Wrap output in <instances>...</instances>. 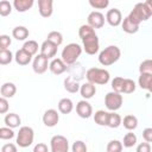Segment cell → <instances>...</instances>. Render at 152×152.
<instances>
[{
	"mask_svg": "<svg viewBox=\"0 0 152 152\" xmlns=\"http://www.w3.org/2000/svg\"><path fill=\"white\" fill-rule=\"evenodd\" d=\"M78 36L83 43V50L88 55H95L99 51L100 43H99V37L95 33V30L89 26L88 24L81 25L78 28Z\"/></svg>",
	"mask_w": 152,
	"mask_h": 152,
	"instance_id": "cell-1",
	"label": "cell"
},
{
	"mask_svg": "<svg viewBox=\"0 0 152 152\" xmlns=\"http://www.w3.org/2000/svg\"><path fill=\"white\" fill-rule=\"evenodd\" d=\"M121 51L116 45H109L99 53V62L103 66H108L119 61Z\"/></svg>",
	"mask_w": 152,
	"mask_h": 152,
	"instance_id": "cell-2",
	"label": "cell"
},
{
	"mask_svg": "<svg viewBox=\"0 0 152 152\" xmlns=\"http://www.w3.org/2000/svg\"><path fill=\"white\" fill-rule=\"evenodd\" d=\"M82 46L77 43H70L62 50V61L66 65H72L77 63L78 57L82 53Z\"/></svg>",
	"mask_w": 152,
	"mask_h": 152,
	"instance_id": "cell-3",
	"label": "cell"
},
{
	"mask_svg": "<svg viewBox=\"0 0 152 152\" xmlns=\"http://www.w3.org/2000/svg\"><path fill=\"white\" fill-rule=\"evenodd\" d=\"M86 77H87L88 82H90L93 84H106V83H108L110 75H109L108 70H106V69L90 68L87 70Z\"/></svg>",
	"mask_w": 152,
	"mask_h": 152,
	"instance_id": "cell-4",
	"label": "cell"
},
{
	"mask_svg": "<svg viewBox=\"0 0 152 152\" xmlns=\"http://www.w3.org/2000/svg\"><path fill=\"white\" fill-rule=\"evenodd\" d=\"M127 17L134 24L140 25L141 21H145L151 17V13L145 2H138V4H135V6L133 7V10L129 12V14Z\"/></svg>",
	"mask_w": 152,
	"mask_h": 152,
	"instance_id": "cell-5",
	"label": "cell"
},
{
	"mask_svg": "<svg viewBox=\"0 0 152 152\" xmlns=\"http://www.w3.org/2000/svg\"><path fill=\"white\" fill-rule=\"evenodd\" d=\"M34 139V132L30 126H21L17 133V145L19 147H28L32 145Z\"/></svg>",
	"mask_w": 152,
	"mask_h": 152,
	"instance_id": "cell-6",
	"label": "cell"
},
{
	"mask_svg": "<svg viewBox=\"0 0 152 152\" xmlns=\"http://www.w3.org/2000/svg\"><path fill=\"white\" fill-rule=\"evenodd\" d=\"M122 101H124L122 95L116 91H109L104 96V104H106L107 109H109L112 112L120 109L122 106Z\"/></svg>",
	"mask_w": 152,
	"mask_h": 152,
	"instance_id": "cell-7",
	"label": "cell"
},
{
	"mask_svg": "<svg viewBox=\"0 0 152 152\" xmlns=\"http://www.w3.org/2000/svg\"><path fill=\"white\" fill-rule=\"evenodd\" d=\"M50 151L51 152H68L69 141L64 135L56 134L50 140Z\"/></svg>",
	"mask_w": 152,
	"mask_h": 152,
	"instance_id": "cell-8",
	"label": "cell"
},
{
	"mask_svg": "<svg viewBox=\"0 0 152 152\" xmlns=\"http://www.w3.org/2000/svg\"><path fill=\"white\" fill-rule=\"evenodd\" d=\"M50 63H49V58H46L45 56H43L42 53H38L34 58H33V62H32V69L36 74L38 75H42L44 74L48 68H49Z\"/></svg>",
	"mask_w": 152,
	"mask_h": 152,
	"instance_id": "cell-9",
	"label": "cell"
},
{
	"mask_svg": "<svg viewBox=\"0 0 152 152\" xmlns=\"http://www.w3.org/2000/svg\"><path fill=\"white\" fill-rule=\"evenodd\" d=\"M88 25L91 26L94 30L95 28H101L104 25V15L99 12V11H93L89 13L88 18H87Z\"/></svg>",
	"mask_w": 152,
	"mask_h": 152,
	"instance_id": "cell-10",
	"label": "cell"
},
{
	"mask_svg": "<svg viewBox=\"0 0 152 152\" xmlns=\"http://www.w3.org/2000/svg\"><path fill=\"white\" fill-rule=\"evenodd\" d=\"M76 113L82 119H88L93 114V107L87 100H81L76 104Z\"/></svg>",
	"mask_w": 152,
	"mask_h": 152,
	"instance_id": "cell-11",
	"label": "cell"
},
{
	"mask_svg": "<svg viewBox=\"0 0 152 152\" xmlns=\"http://www.w3.org/2000/svg\"><path fill=\"white\" fill-rule=\"evenodd\" d=\"M59 121V114L56 109H48L43 114V124L46 127H55Z\"/></svg>",
	"mask_w": 152,
	"mask_h": 152,
	"instance_id": "cell-12",
	"label": "cell"
},
{
	"mask_svg": "<svg viewBox=\"0 0 152 152\" xmlns=\"http://www.w3.org/2000/svg\"><path fill=\"white\" fill-rule=\"evenodd\" d=\"M106 20L110 26H119L122 23V14L120 12V10L118 8H112L107 12L106 14Z\"/></svg>",
	"mask_w": 152,
	"mask_h": 152,
	"instance_id": "cell-13",
	"label": "cell"
},
{
	"mask_svg": "<svg viewBox=\"0 0 152 152\" xmlns=\"http://www.w3.org/2000/svg\"><path fill=\"white\" fill-rule=\"evenodd\" d=\"M53 1L52 0H38V11L39 14L44 18H49L52 15L53 8H52Z\"/></svg>",
	"mask_w": 152,
	"mask_h": 152,
	"instance_id": "cell-14",
	"label": "cell"
},
{
	"mask_svg": "<svg viewBox=\"0 0 152 152\" xmlns=\"http://www.w3.org/2000/svg\"><path fill=\"white\" fill-rule=\"evenodd\" d=\"M49 69H50V71L53 75H61V74H63V72L66 71L68 65L62 61V58H53L50 62Z\"/></svg>",
	"mask_w": 152,
	"mask_h": 152,
	"instance_id": "cell-15",
	"label": "cell"
},
{
	"mask_svg": "<svg viewBox=\"0 0 152 152\" xmlns=\"http://www.w3.org/2000/svg\"><path fill=\"white\" fill-rule=\"evenodd\" d=\"M40 53L43 56H45L46 58H52L56 56L57 53V46L55 44H52L51 42L49 40H44L43 44L40 45Z\"/></svg>",
	"mask_w": 152,
	"mask_h": 152,
	"instance_id": "cell-16",
	"label": "cell"
},
{
	"mask_svg": "<svg viewBox=\"0 0 152 152\" xmlns=\"http://www.w3.org/2000/svg\"><path fill=\"white\" fill-rule=\"evenodd\" d=\"M96 93V87L95 84L90 83V82H86L81 86L80 88V94L81 96L84 99V100H88V99H91Z\"/></svg>",
	"mask_w": 152,
	"mask_h": 152,
	"instance_id": "cell-17",
	"label": "cell"
},
{
	"mask_svg": "<svg viewBox=\"0 0 152 152\" xmlns=\"http://www.w3.org/2000/svg\"><path fill=\"white\" fill-rule=\"evenodd\" d=\"M14 59L17 62V64L19 65H27L31 61H32V55H30L27 51H25L23 48L19 49L15 55H14Z\"/></svg>",
	"mask_w": 152,
	"mask_h": 152,
	"instance_id": "cell-18",
	"label": "cell"
},
{
	"mask_svg": "<svg viewBox=\"0 0 152 152\" xmlns=\"http://www.w3.org/2000/svg\"><path fill=\"white\" fill-rule=\"evenodd\" d=\"M17 93V87L13 82H6L1 86L0 88V94H1V97H5V99H11Z\"/></svg>",
	"mask_w": 152,
	"mask_h": 152,
	"instance_id": "cell-19",
	"label": "cell"
},
{
	"mask_svg": "<svg viewBox=\"0 0 152 152\" xmlns=\"http://www.w3.org/2000/svg\"><path fill=\"white\" fill-rule=\"evenodd\" d=\"M5 124L7 127L10 128H15V127H19L20 124H21V119L18 114L15 113H8L5 115V119H4Z\"/></svg>",
	"mask_w": 152,
	"mask_h": 152,
	"instance_id": "cell-20",
	"label": "cell"
},
{
	"mask_svg": "<svg viewBox=\"0 0 152 152\" xmlns=\"http://www.w3.org/2000/svg\"><path fill=\"white\" fill-rule=\"evenodd\" d=\"M121 27H122V31L126 32V33H129V34H133V33H137L139 31V25L134 24L128 17L124 18L122 23H121Z\"/></svg>",
	"mask_w": 152,
	"mask_h": 152,
	"instance_id": "cell-21",
	"label": "cell"
},
{
	"mask_svg": "<svg viewBox=\"0 0 152 152\" xmlns=\"http://www.w3.org/2000/svg\"><path fill=\"white\" fill-rule=\"evenodd\" d=\"M139 87L141 89H146L150 93H152V75L148 74H140L139 80H138Z\"/></svg>",
	"mask_w": 152,
	"mask_h": 152,
	"instance_id": "cell-22",
	"label": "cell"
},
{
	"mask_svg": "<svg viewBox=\"0 0 152 152\" xmlns=\"http://www.w3.org/2000/svg\"><path fill=\"white\" fill-rule=\"evenodd\" d=\"M74 109V103L68 97H64V99H61L59 102H58V110L62 113V114H69L71 113Z\"/></svg>",
	"mask_w": 152,
	"mask_h": 152,
	"instance_id": "cell-23",
	"label": "cell"
},
{
	"mask_svg": "<svg viewBox=\"0 0 152 152\" xmlns=\"http://www.w3.org/2000/svg\"><path fill=\"white\" fill-rule=\"evenodd\" d=\"M80 88H81V86L78 84V82L72 80L70 76H66L64 78V89L66 91H69L71 94H75L77 91H80Z\"/></svg>",
	"mask_w": 152,
	"mask_h": 152,
	"instance_id": "cell-24",
	"label": "cell"
},
{
	"mask_svg": "<svg viewBox=\"0 0 152 152\" xmlns=\"http://www.w3.org/2000/svg\"><path fill=\"white\" fill-rule=\"evenodd\" d=\"M33 0H14L13 1V7L18 12H26L33 6Z\"/></svg>",
	"mask_w": 152,
	"mask_h": 152,
	"instance_id": "cell-25",
	"label": "cell"
},
{
	"mask_svg": "<svg viewBox=\"0 0 152 152\" xmlns=\"http://www.w3.org/2000/svg\"><path fill=\"white\" fill-rule=\"evenodd\" d=\"M28 34H30L28 28H26L25 26H15L12 30V36L17 40H25L28 37Z\"/></svg>",
	"mask_w": 152,
	"mask_h": 152,
	"instance_id": "cell-26",
	"label": "cell"
},
{
	"mask_svg": "<svg viewBox=\"0 0 152 152\" xmlns=\"http://www.w3.org/2000/svg\"><path fill=\"white\" fill-rule=\"evenodd\" d=\"M122 125L127 131H133L138 127V119H137V116H134L132 114H128L124 118Z\"/></svg>",
	"mask_w": 152,
	"mask_h": 152,
	"instance_id": "cell-27",
	"label": "cell"
},
{
	"mask_svg": "<svg viewBox=\"0 0 152 152\" xmlns=\"http://www.w3.org/2000/svg\"><path fill=\"white\" fill-rule=\"evenodd\" d=\"M108 115H109V113L106 112V110H102V109L95 112V114H94L95 124H97L100 126H107V124H108Z\"/></svg>",
	"mask_w": 152,
	"mask_h": 152,
	"instance_id": "cell-28",
	"label": "cell"
},
{
	"mask_svg": "<svg viewBox=\"0 0 152 152\" xmlns=\"http://www.w3.org/2000/svg\"><path fill=\"white\" fill-rule=\"evenodd\" d=\"M121 122H122V119H121V116L118 113H115V112H110L109 113V115H108V124H107L108 127L116 128V127H119L121 125Z\"/></svg>",
	"mask_w": 152,
	"mask_h": 152,
	"instance_id": "cell-29",
	"label": "cell"
},
{
	"mask_svg": "<svg viewBox=\"0 0 152 152\" xmlns=\"http://www.w3.org/2000/svg\"><path fill=\"white\" fill-rule=\"evenodd\" d=\"M46 40L51 42V43L55 44L56 46H59V45L63 43V36H62V33L58 32V31H51V32H49V34H48V37H46Z\"/></svg>",
	"mask_w": 152,
	"mask_h": 152,
	"instance_id": "cell-30",
	"label": "cell"
},
{
	"mask_svg": "<svg viewBox=\"0 0 152 152\" xmlns=\"http://www.w3.org/2000/svg\"><path fill=\"white\" fill-rule=\"evenodd\" d=\"M23 49L25 51H27L30 55L34 56L38 52V49H40V48L38 46V43L36 40H26L24 43V45H23Z\"/></svg>",
	"mask_w": 152,
	"mask_h": 152,
	"instance_id": "cell-31",
	"label": "cell"
},
{
	"mask_svg": "<svg viewBox=\"0 0 152 152\" xmlns=\"http://www.w3.org/2000/svg\"><path fill=\"white\" fill-rule=\"evenodd\" d=\"M137 144V135L133 133V132H128L125 134L124 137V141H122V145L127 148L129 147H133L134 145Z\"/></svg>",
	"mask_w": 152,
	"mask_h": 152,
	"instance_id": "cell-32",
	"label": "cell"
},
{
	"mask_svg": "<svg viewBox=\"0 0 152 152\" xmlns=\"http://www.w3.org/2000/svg\"><path fill=\"white\" fill-rule=\"evenodd\" d=\"M13 59V53L11 52V50H0V64L1 65H6L10 64Z\"/></svg>",
	"mask_w": 152,
	"mask_h": 152,
	"instance_id": "cell-33",
	"label": "cell"
},
{
	"mask_svg": "<svg viewBox=\"0 0 152 152\" xmlns=\"http://www.w3.org/2000/svg\"><path fill=\"white\" fill-rule=\"evenodd\" d=\"M122 142L114 139V140H110L108 144H107V150L106 152H121L122 151Z\"/></svg>",
	"mask_w": 152,
	"mask_h": 152,
	"instance_id": "cell-34",
	"label": "cell"
},
{
	"mask_svg": "<svg viewBox=\"0 0 152 152\" xmlns=\"http://www.w3.org/2000/svg\"><path fill=\"white\" fill-rule=\"evenodd\" d=\"M124 82H125V78L124 77H114L112 80V88H113V91H116V93H122L124 90Z\"/></svg>",
	"mask_w": 152,
	"mask_h": 152,
	"instance_id": "cell-35",
	"label": "cell"
},
{
	"mask_svg": "<svg viewBox=\"0 0 152 152\" xmlns=\"http://www.w3.org/2000/svg\"><path fill=\"white\" fill-rule=\"evenodd\" d=\"M139 72L140 74H148L152 75V59H145L139 65Z\"/></svg>",
	"mask_w": 152,
	"mask_h": 152,
	"instance_id": "cell-36",
	"label": "cell"
},
{
	"mask_svg": "<svg viewBox=\"0 0 152 152\" xmlns=\"http://www.w3.org/2000/svg\"><path fill=\"white\" fill-rule=\"evenodd\" d=\"M11 12H12V4L7 0L0 1V15L6 17V15L11 14Z\"/></svg>",
	"mask_w": 152,
	"mask_h": 152,
	"instance_id": "cell-37",
	"label": "cell"
},
{
	"mask_svg": "<svg viewBox=\"0 0 152 152\" xmlns=\"http://www.w3.org/2000/svg\"><path fill=\"white\" fill-rule=\"evenodd\" d=\"M14 131L13 128H10V127H1L0 128V139L1 140H8V139H12L14 137Z\"/></svg>",
	"mask_w": 152,
	"mask_h": 152,
	"instance_id": "cell-38",
	"label": "cell"
},
{
	"mask_svg": "<svg viewBox=\"0 0 152 152\" xmlns=\"http://www.w3.org/2000/svg\"><path fill=\"white\" fill-rule=\"evenodd\" d=\"M135 82L131 78H125V82H124V90L122 93L124 94H132L134 90H135Z\"/></svg>",
	"mask_w": 152,
	"mask_h": 152,
	"instance_id": "cell-39",
	"label": "cell"
},
{
	"mask_svg": "<svg viewBox=\"0 0 152 152\" xmlns=\"http://www.w3.org/2000/svg\"><path fill=\"white\" fill-rule=\"evenodd\" d=\"M89 5H90L93 8L103 10V8L108 7L109 1H108V0H89Z\"/></svg>",
	"mask_w": 152,
	"mask_h": 152,
	"instance_id": "cell-40",
	"label": "cell"
},
{
	"mask_svg": "<svg viewBox=\"0 0 152 152\" xmlns=\"http://www.w3.org/2000/svg\"><path fill=\"white\" fill-rule=\"evenodd\" d=\"M72 152H87V145L82 140H76L71 146Z\"/></svg>",
	"mask_w": 152,
	"mask_h": 152,
	"instance_id": "cell-41",
	"label": "cell"
},
{
	"mask_svg": "<svg viewBox=\"0 0 152 152\" xmlns=\"http://www.w3.org/2000/svg\"><path fill=\"white\" fill-rule=\"evenodd\" d=\"M12 40L10 36L7 34H1L0 36V50H7V48L11 45Z\"/></svg>",
	"mask_w": 152,
	"mask_h": 152,
	"instance_id": "cell-42",
	"label": "cell"
},
{
	"mask_svg": "<svg viewBox=\"0 0 152 152\" xmlns=\"http://www.w3.org/2000/svg\"><path fill=\"white\" fill-rule=\"evenodd\" d=\"M137 152H151V145L150 142H140L138 146H137Z\"/></svg>",
	"mask_w": 152,
	"mask_h": 152,
	"instance_id": "cell-43",
	"label": "cell"
},
{
	"mask_svg": "<svg viewBox=\"0 0 152 152\" xmlns=\"http://www.w3.org/2000/svg\"><path fill=\"white\" fill-rule=\"evenodd\" d=\"M142 138L146 142H152V127H147L142 131Z\"/></svg>",
	"mask_w": 152,
	"mask_h": 152,
	"instance_id": "cell-44",
	"label": "cell"
},
{
	"mask_svg": "<svg viewBox=\"0 0 152 152\" xmlns=\"http://www.w3.org/2000/svg\"><path fill=\"white\" fill-rule=\"evenodd\" d=\"M8 101L5 97H0V114H5L8 110Z\"/></svg>",
	"mask_w": 152,
	"mask_h": 152,
	"instance_id": "cell-45",
	"label": "cell"
},
{
	"mask_svg": "<svg viewBox=\"0 0 152 152\" xmlns=\"http://www.w3.org/2000/svg\"><path fill=\"white\" fill-rule=\"evenodd\" d=\"M32 152H49V148H48V145H46V144H44V142H38V144L34 145Z\"/></svg>",
	"mask_w": 152,
	"mask_h": 152,
	"instance_id": "cell-46",
	"label": "cell"
},
{
	"mask_svg": "<svg viewBox=\"0 0 152 152\" xmlns=\"http://www.w3.org/2000/svg\"><path fill=\"white\" fill-rule=\"evenodd\" d=\"M1 152H18L17 151V146L12 142H8V144H5L2 145L1 147Z\"/></svg>",
	"mask_w": 152,
	"mask_h": 152,
	"instance_id": "cell-47",
	"label": "cell"
},
{
	"mask_svg": "<svg viewBox=\"0 0 152 152\" xmlns=\"http://www.w3.org/2000/svg\"><path fill=\"white\" fill-rule=\"evenodd\" d=\"M145 4L147 5V7H148V10H150V13H151V15H152V0H147V1H145Z\"/></svg>",
	"mask_w": 152,
	"mask_h": 152,
	"instance_id": "cell-48",
	"label": "cell"
}]
</instances>
